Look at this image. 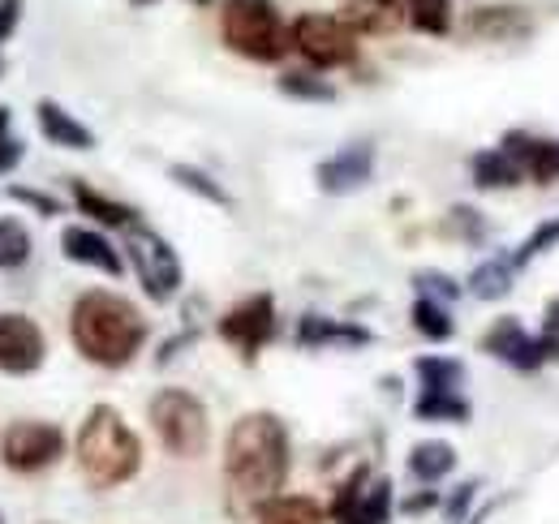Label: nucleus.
Wrapping results in <instances>:
<instances>
[{
    "instance_id": "nucleus-1",
    "label": "nucleus",
    "mask_w": 559,
    "mask_h": 524,
    "mask_svg": "<svg viewBox=\"0 0 559 524\" xmlns=\"http://www.w3.org/2000/svg\"><path fill=\"white\" fill-rule=\"evenodd\" d=\"M288 426L276 413L259 408L233 421L228 443H224V481H228V503L237 516H259L272 499H280L288 481Z\"/></svg>"
},
{
    "instance_id": "nucleus-2",
    "label": "nucleus",
    "mask_w": 559,
    "mask_h": 524,
    "mask_svg": "<svg viewBox=\"0 0 559 524\" xmlns=\"http://www.w3.org/2000/svg\"><path fill=\"white\" fill-rule=\"evenodd\" d=\"M70 340L73 348L104 370H121L139 357L146 344V319L134 301H126L121 293H104L91 288L73 301L70 310Z\"/></svg>"
},
{
    "instance_id": "nucleus-3",
    "label": "nucleus",
    "mask_w": 559,
    "mask_h": 524,
    "mask_svg": "<svg viewBox=\"0 0 559 524\" xmlns=\"http://www.w3.org/2000/svg\"><path fill=\"white\" fill-rule=\"evenodd\" d=\"M73 452H78L82 477H86L95 490L126 486L142 468L139 434L126 426V417H121L112 404H95V408L82 417V430H78Z\"/></svg>"
},
{
    "instance_id": "nucleus-4",
    "label": "nucleus",
    "mask_w": 559,
    "mask_h": 524,
    "mask_svg": "<svg viewBox=\"0 0 559 524\" xmlns=\"http://www.w3.org/2000/svg\"><path fill=\"white\" fill-rule=\"evenodd\" d=\"M219 35L237 57H246L254 66H276L280 57L293 48L272 0H224Z\"/></svg>"
},
{
    "instance_id": "nucleus-5",
    "label": "nucleus",
    "mask_w": 559,
    "mask_h": 524,
    "mask_svg": "<svg viewBox=\"0 0 559 524\" xmlns=\"http://www.w3.org/2000/svg\"><path fill=\"white\" fill-rule=\"evenodd\" d=\"M146 413H151V426H155L159 443H164L173 456L194 460L207 452L211 417H207V404L194 392H186V388H164V392L151 395Z\"/></svg>"
},
{
    "instance_id": "nucleus-6",
    "label": "nucleus",
    "mask_w": 559,
    "mask_h": 524,
    "mask_svg": "<svg viewBox=\"0 0 559 524\" xmlns=\"http://www.w3.org/2000/svg\"><path fill=\"white\" fill-rule=\"evenodd\" d=\"M126 259L130 266L139 271V284L142 293L151 297V301H173L177 297V288H181V259H177V250L155 233V228H126Z\"/></svg>"
},
{
    "instance_id": "nucleus-7",
    "label": "nucleus",
    "mask_w": 559,
    "mask_h": 524,
    "mask_svg": "<svg viewBox=\"0 0 559 524\" xmlns=\"http://www.w3.org/2000/svg\"><path fill=\"white\" fill-rule=\"evenodd\" d=\"M288 39L314 69H341L357 61V35L332 13H301L288 26Z\"/></svg>"
},
{
    "instance_id": "nucleus-8",
    "label": "nucleus",
    "mask_w": 559,
    "mask_h": 524,
    "mask_svg": "<svg viewBox=\"0 0 559 524\" xmlns=\"http://www.w3.org/2000/svg\"><path fill=\"white\" fill-rule=\"evenodd\" d=\"M61 456H66V434L52 421L22 417L0 434V464L9 473H39V468H52Z\"/></svg>"
},
{
    "instance_id": "nucleus-9",
    "label": "nucleus",
    "mask_w": 559,
    "mask_h": 524,
    "mask_svg": "<svg viewBox=\"0 0 559 524\" xmlns=\"http://www.w3.org/2000/svg\"><path fill=\"white\" fill-rule=\"evenodd\" d=\"M328 516H332V524H388L392 521V481L370 477L366 464H357L336 486Z\"/></svg>"
},
{
    "instance_id": "nucleus-10",
    "label": "nucleus",
    "mask_w": 559,
    "mask_h": 524,
    "mask_svg": "<svg viewBox=\"0 0 559 524\" xmlns=\"http://www.w3.org/2000/svg\"><path fill=\"white\" fill-rule=\"evenodd\" d=\"M272 335H276V297L272 293H254L219 319V340L233 344L241 353V361H254L272 344Z\"/></svg>"
},
{
    "instance_id": "nucleus-11",
    "label": "nucleus",
    "mask_w": 559,
    "mask_h": 524,
    "mask_svg": "<svg viewBox=\"0 0 559 524\" xmlns=\"http://www.w3.org/2000/svg\"><path fill=\"white\" fill-rule=\"evenodd\" d=\"M48 357V340L35 319L26 314H0V374H35Z\"/></svg>"
},
{
    "instance_id": "nucleus-12",
    "label": "nucleus",
    "mask_w": 559,
    "mask_h": 524,
    "mask_svg": "<svg viewBox=\"0 0 559 524\" xmlns=\"http://www.w3.org/2000/svg\"><path fill=\"white\" fill-rule=\"evenodd\" d=\"M374 177V146L370 142H353V146H341L332 159H323L314 168V181L323 194H353L361 190L366 181Z\"/></svg>"
},
{
    "instance_id": "nucleus-13",
    "label": "nucleus",
    "mask_w": 559,
    "mask_h": 524,
    "mask_svg": "<svg viewBox=\"0 0 559 524\" xmlns=\"http://www.w3.org/2000/svg\"><path fill=\"white\" fill-rule=\"evenodd\" d=\"M499 146L512 155V164L521 168L525 181H534V186L559 181V138H534L525 130H512Z\"/></svg>"
},
{
    "instance_id": "nucleus-14",
    "label": "nucleus",
    "mask_w": 559,
    "mask_h": 524,
    "mask_svg": "<svg viewBox=\"0 0 559 524\" xmlns=\"http://www.w3.org/2000/svg\"><path fill=\"white\" fill-rule=\"evenodd\" d=\"M483 353L516 366V370H538L547 361L543 348H538V335H530L521 327V319H495L490 331L483 335Z\"/></svg>"
},
{
    "instance_id": "nucleus-15",
    "label": "nucleus",
    "mask_w": 559,
    "mask_h": 524,
    "mask_svg": "<svg viewBox=\"0 0 559 524\" xmlns=\"http://www.w3.org/2000/svg\"><path fill=\"white\" fill-rule=\"evenodd\" d=\"M61 254L78 266H91V271H104V275H121L126 271V259H121V250L104 237V233H95V228H82V224H70L66 233H61Z\"/></svg>"
},
{
    "instance_id": "nucleus-16",
    "label": "nucleus",
    "mask_w": 559,
    "mask_h": 524,
    "mask_svg": "<svg viewBox=\"0 0 559 524\" xmlns=\"http://www.w3.org/2000/svg\"><path fill=\"white\" fill-rule=\"evenodd\" d=\"M465 26H469V35H478L487 44H512L534 31V22L521 4H478Z\"/></svg>"
},
{
    "instance_id": "nucleus-17",
    "label": "nucleus",
    "mask_w": 559,
    "mask_h": 524,
    "mask_svg": "<svg viewBox=\"0 0 559 524\" xmlns=\"http://www.w3.org/2000/svg\"><path fill=\"white\" fill-rule=\"evenodd\" d=\"M336 17L353 35H392L405 22V0H341Z\"/></svg>"
},
{
    "instance_id": "nucleus-18",
    "label": "nucleus",
    "mask_w": 559,
    "mask_h": 524,
    "mask_svg": "<svg viewBox=\"0 0 559 524\" xmlns=\"http://www.w3.org/2000/svg\"><path fill=\"white\" fill-rule=\"evenodd\" d=\"M35 121H39V133H44L52 146H66V151H95L91 126H82L70 108H61L57 99H39V104H35Z\"/></svg>"
},
{
    "instance_id": "nucleus-19",
    "label": "nucleus",
    "mask_w": 559,
    "mask_h": 524,
    "mask_svg": "<svg viewBox=\"0 0 559 524\" xmlns=\"http://www.w3.org/2000/svg\"><path fill=\"white\" fill-rule=\"evenodd\" d=\"M374 335L357 323H345V319H323V314H306L297 323V344L301 348H361L370 344Z\"/></svg>"
},
{
    "instance_id": "nucleus-20",
    "label": "nucleus",
    "mask_w": 559,
    "mask_h": 524,
    "mask_svg": "<svg viewBox=\"0 0 559 524\" xmlns=\"http://www.w3.org/2000/svg\"><path fill=\"white\" fill-rule=\"evenodd\" d=\"M70 190H73L78 211H82V215H91V219H95V224H104V228H134V224H139V211H134V206H126V202H117V198L91 190L86 181H73Z\"/></svg>"
},
{
    "instance_id": "nucleus-21",
    "label": "nucleus",
    "mask_w": 559,
    "mask_h": 524,
    "mask_svg": "<svg viewBox=\"0 0 559 524\" xmlns=\"http://www.w3.org/2000/svg\"><path fill=\"white\" fill-rule=\"evenodd\" d=\"M469 172H474V186H478V190H512V186L525 181L521 168L512 164V155H508L503 146L478 151V155L469 159Z\"/></svg>"
},
{
    "instance_id": "nucleus-22",
    "label": "nucleus",
    "mask_w": 559,
    "mask_h": 524,
    "mask_svg": "<svg viewBox=\"0 0 559 524\" xmlns=\"http://www.w3.org/2000/svg\"><path fill=\"white\" fill-rule=\"evenodd\" d=\"M414 374H418L426 395H461V388H465V366L452 357H418Z\"/></svg>"
},
{
    "instance_id": "nucleus-23",
    "label": "nucleus",
    "mask_w": 559,
    "mask_h": 524,
    "mask_svg": "<svg viewBox=\"0 0 559 524\" xmlns=\"http://www.w3.org/2000/svg\"><path fill=\"white\" fill-rule=\"evenodd\" d=\"M452 468H456V452H452V443H443V439H426V443H418V448L409 452V473H414L418 481H426V486L443 481Z\"/></svg>"
},
{
    "instance_id": "nucleus-24",
    "label": "nucleus",
    "mask_w": 559,
    "mask_h": 524,
    "mask_svg": "<svg viewBox=\"0 0 559 524\" xmlns=\"http://www.w3.org/2000/svg\"><path fill=\"white\" fill-rule=\"evenodd\" d=\"M512 279H516L512 259H487L474 266V275H469V293L483 297V301H495V297H503V293L512 288Z\"/></svg>"
},
{
    "instance_id": "nucleus-25",
    "label": "nucleus",
    "mask_w": 559,
    "mask_h": 524,
    "mask_svg": "<svg viewBox=\"0 0 559 524\" xmlns=\"http://www.w3.org/2000/svg\"><path fill=\"white\" fill-rule=\"evenodd\" d=\"M259 524H323V508H319L314 499L280 495V499H272V503L259 512Z\"/></svg>"
},
{
    "instance_id": "nucleus-26",
    "label": "nucleus",
    "mask_w": 559,
    "mask_h": 524,
    "mask_svg": "<svg viewBox=\"0 0 559 524\" xmlns=\"http://www.w3.org/2000/svg\"><path fill=\"white\" fill-rule=\"evenodd\" d=\"M280 95H288V99H310V104H332L336 99V86L328 82V78H319V73H306V69H288V73H280Z\"/></svg>"
},
{
    "instance_id": "nucleus-27",
    "label": "nucleus",
    "mask_w": 559,
    "mask_h": 524,
    "mask_svg": "<svg viewBox=\"0 0 559 524\" xmlns=\"http://www.w3.org/2000/svg\"><path fill=\"white\" fill-rule=\"evenodd\" d=\"M405 22L421 35L452 31V0H405Z\"/></svg>"
},
{
    "instance_id": "nucleus-28",
    "label": "nucleus",
    "mask_w": 559,
    "mask_h": 524,
    "mask_svg": "<svg viewBox=\"0 0 559 524\" xmlns=\"http://www.w3.org/2000/svg\"><path fill=\"white\" fill-rule=\"evenodd\" d=\"M469 400L465 395H426L421 392L414 400V417L418 421H452V426H461V421H469Z\"/></svg>"
},
{
    "instance_id": "nucleus-29",
    "label": "nucleus",
    "mask_w": 559,
    "mask_h": 524,
    "mask_svg": "<svg viewBox=\"0 0 559 524\" xmlns=\"http://www.w3.org/2000/svg\"><path fill=\"white\" fill-rule=\"evenodd\" d=\"M414 327L418 335L426 340H435V344H443V340H452V314H448V306L443 301H430V297H418L414 301Z\"/></svg>"
},
{
    "instance_id": "nucleus-30",
    "label": "nucleus",
    "mask_w": 559,
    "mask_h": 524,
    "mask_svg": "<svg viewBox=\"0 0 559 524\" xmlns=\"http://www.w3.org/2000/svg\"><path fill=\"white\" fill-rule=\"evenodd\" d=\"M168 177H173L181 190L207 198V202H215V206H233V198L224 194V186H219V181H211L207 172H203V168H194V164H173V168H168Z\"/></svg>"
},
{
    "instance_id": "nucleus-31",
    "label": "nucleus",
    "mask_w": 559,
    "mask_h": 524,
    "mask_svg": "<svg viewBox=\"0 0 559 524\" xmlns=\"http://www.w3.org/2000/svg\"><path fill=\"white\" fill-rule=\"evenodd\" d=\"M31 259V233L22 219H0V271H13Z\"/></svg>"
},
{
    "instance_id": "nucleus-32",
    "label": "nucleus",
    "mask_w": 559,
    "mask_h": 524,
    "mask_svg": "<svg viewBox=\"0 0 559 524\" xmlns=\"http://www.w3.org/2000/svg\"><path fill=\"white\" fill-rule=\"evenodd\" d=\"M551 246H559V219H547V224H538L521 246H516V254H512V266L521 271V266H530V262L538 259V254H547Z\"/></svg>"
},
{
    "instance_id": "nucleus-33",
    "label": "nucleus",
    "mask_w": 559,
    "mask_h": 524,
    "mask_svg": "<svg viewBox=\"0 0 559 524\" xmlns=\"http://www.w3.org/2000/svg\"><path fill=\"white\" fill-rule=\"evenodd\" d=\"M26 155V142L13 133V112L0 104V177H9Z\"/></svg>"
},
{
    "instance_id": "nucleus-34",
    "label": "nucleus",
    "mask_w": 559,
    "mask_h": 524,
    "mask_svg": "<svg viewBox=\"0 0 559 524\" xmlns=\"http://www.w3.org/2000/svg\"><path fill=\"white\" fill-rule=\"evenodd\" d=\"M448 233H456L461 241H483V219H478V211L474 206H452L448 211Z\"/></svg>"
},
{
    "instance_id": "nucleus-35",
    "label": "nucleus",
    "mask_w": 559,
    "mask_h": 524,
    "mask_svg": "<svg viewBox=\"0 0 559 524\" xmlns=\"http://www.w3.org/2000/svg\"><path fill=\"white\" fill-rule=\"evenodd\" d=\"M414 284H418L421 297H430V301H443V306H448V301L461 293V288H456L448 275H439V271H418V275H414Z\"/></svg>"
},
{
    "instance_id": "nucleus-36",
    "label": "nucleus",
    "mask_w": 559,
    "mask_h": 524,
    "mask_svg": "<svg viewBox=\"0 0 559 524\" xmlns=\"http://www.w3.org/2000/svg\"><path fill=\"white\" fill-rule=\"evenodd\" d=\"M538 348L547 361H559V297L547 306V319H543V331H538Z\"/></svg>"
},
{
    "instance_id": "nucleus-37",
    "label": "nucleus",
    "mask_w": 559,
    "mask_h": 524,
    "mask_svg": "<svg viewBox=\"0 0 559 524\" xmlns=\"http://www.w3.org/2000/svg\"><path fill=\"white\" fill-rule=\"evenodd\" d=\"M9 198L13 202H26V206H35L39 215H61V202L52 194H44V190H31V186H13L9 190Z\"/></svg>"
},
{
    "instance_id": "nucleus-38",
    "label": "nucleus",
    "mask_w": 559,
    "mask_h": 524,
    "mask_svg": "<svg viewBox=\"0 0 559 524\" xmlns=\"http://www.w3.org/2000/svg\"><path fill=\"white\" fill-rule=\"evenodd\" d=\"M478 490H483V481H465V486H456V495H452V503H448V521L461 524V516H465V508L478 499Z\"/></svg>"
},
{
    "instance_id": "nucleus-39",
    "label": "nucleus",
    "mask_w": 559,
    "mask_h": 524,
    "mask_svg": "<svg viewBox=\"0 0 559 524\" xmlns=\"http://www.w3.org/2000/svg\"><path fill=\"white\" fill-rule=\"evenodd\" d=\"M17 22H22V0H0V44L17 31Z\"/></svg>"
},
{
    "instance_id": "nucleus-40",
    "label": "nucleus",
    "mask_w": 559,
    "mask_h": 524,
    "mask_svg": "<svg viewBox=\"0 0 559 524\" xmlns=\"http://www.w3.org/2000/svg\"><path fill=\"white\" fill-rule=\"evenodd\" d=\"M435 503H439V495H435V490H426V495H418V499H409V503H405V512H409V516H418V512L435 508Z\"/></svg>"
},
{
    "instance_id": "nucleus-41",
    "label": "nucleus",
    "mask_w": 559,
    "mask_h": 524,
    "mask_svg": "<svg viewBox=\"0 0 559 524\" xmlns=\"http://www.w3.org/2000/svg\"><path fill=\"white\" fill-rule=\"evenodd\" d=\"M487 516H490V508H487V512H483V516H474V521H469V524H483V521H487Z\"/></svg>"
},
{
    "instance_id": "nucleus-42",
    "label": "nucleus",
    "mask_w": 559,
    "mask_h": 524,
    "mask_svg": "<svg viewBox=\"0 0 559 524\" xmlns=\"http://www.w3.org/2000/svg\"><path fill=\"white\" fill-rule=\"evenodd\" d=\"M194 4H211V0H194Z\"/></svg>"
},
{
    "instance_id": "nucleus-43",
    "label": "nucleus",
    "mask_w": 559,
    "mask_h": 524,
    "mask_svg": "<svg viewBox=\"0 0 559 524\" xmlns=\"http://www.w3.org/2000/svg\"><path fill=\"white\" fill-rule=\"evenodd\" d=\"M134 4H151V0H134Z\"/></svg>"
},
{
    "instance_id": "nucleus-44",
    "label": "nucleus",
    "mask_w": 559,
    "mask_h": 524,
    "mask_svg": "<svg viewBox=\"0 0 559 524\" xmlns=\"http://www.w3.org/2000/svg\"><path fill=\"white\" fill-rule=\"evenodd\" d=\"M0 69H4V66H0Z\"/></svg>"
},
{
    "instance_id": "nucleus-45",
    "label": "nucleus",
    "mask_w": 559,
    "mask_h": 524,
    "mask_svg": "<svg viewBox=\"0 0 559 524\" xmlns=\"http://www.w3.org/2000/svg\"><path fill=\"white\" fill-rule=\"evenodd\" d=\"M0 524H4V521H0Z\"/></svg>"
}]
</instances>
